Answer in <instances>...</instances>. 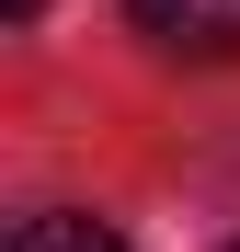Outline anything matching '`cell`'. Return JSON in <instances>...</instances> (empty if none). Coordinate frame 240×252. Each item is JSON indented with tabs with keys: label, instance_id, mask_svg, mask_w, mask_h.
I'll return each instance as SVG.
<instances>
[{
	"label": "cell",
	"instance_id": "4",
	"mask_svg": "<svg viewBox=\"0 0 240 252\" xmlns=\"http://www.w3.org/2000/svg\"><path fill=\"white\" fill-rule=\"evenodd\" d=\"M229 252H240V241H229Z\"/></svg>",
	"mask_w": 240,
	"mask_h": 252
},
{
	"label": "cell",
	"instance_id": "3",
	"mask_svg": "<svg viewBox=\"0 0 240 252\" xmlns=\"http://www.w3.org/2000/svg\"><path fill=\"white\" fill-rule=\"evenodd\" d=\"M12 12H23V23H34V12H46V0H12Z\"/></svg>",
	"mask_w": 240,
	"mask_h": 252
},
{
	"label": "cell",
	"instance_id": "2",
	"mask_svg": "<svg viewBox=\"0 0 240 252\" xmlns=\"http://www.w3.org/2000/svg\"><path fill=\"white\" fill-rule=\"evenodd\" d=\"M137 12V34H160V46H183V0H126Z\"/></svg>",
	"mask_w": 240,
	"mask_h": 252
},
{
	"label": "cell",
	"instance_id": "1",
	"mask_svg": "<svg viewBox=\"0 0 240 252\" xmlns=\"http://www.w3.org/2000/svg\"><path fill=\"white\" fill-rule=\"evenodd\" d=\"M12 252H126L103 218H69V206H46V218H23L12 229Z\"/></svg>",
	"mask_w": 240,
	"mask_h": 252
}]
</instances>
